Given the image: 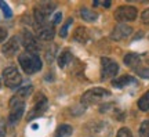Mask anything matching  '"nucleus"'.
<instances>
[{"instance_id":"obj_1","label":"nucleus","mask_w":149,"mask_h":137,"mask_svg":"<svg viewBox=\"0 0 149 137\" xmlns=\"http://www.w3.org/2000/svg\"><path fill=\"white\" fill-rule=\"evenodd\" d=\"M32 93V86H25L17 91L10 100V114H8V123L15 126L24 115L25 111V98Z\"/></svg>"},{"instance_id":"obj_2","label":"nucleus","mask_w":149,"mask_h":137,"mask_svg":"<svg viewBox=\"0 0 149 137\" xmlns=\"http://www.w3.org/2000/svg\"><path fill=\"white\" fill-rule=\"evenodd\" d=\"M18 63H19V67L24 69V72L28 75H32L42 69V60H40V57L37 54H32V53L19 54Z\"/></svg>"},{"instance_id":"obj_3","label":"nucleus","mask_w":149,"mask_h":137,"mask_svg":"<svg viewBox=\"0 0 149 137\" xmlns=\"http://www.w3.org/2000/svg\"><path fill=\"white\" fill-rule=\"evenodd\" d=\"M55 8V3L53 1H42L35 7L33 10V15H35V21L37 25H44L47 21L48 15L53 13V10Z\"/></svg>"},{"instance_id":"obj_4","label":"nucleus","mask_w":149,"mask_h":137,"mask_svg":"<svg viewBox=\"0 0 149 137\" xmlns=\"http://www.w3.org/2000/svg\"><path fill=\"white\" fill-rule=\"evenodd\" d=\"M111 91H108L104 87H94V89L87 90L84 94L81 96V103L84 105H91V104H95L98 101L104 100L105 97H109Z\"/></svg>"},{"instance_id":"obj_5","label":"nucleus","mask_w":149,"mask_h":137,"mask_svg":"<svg viewBox=\"0 0 149 137\" xmlns=\"http://www.w3.org/2000/svg\"><path fill=\"white\" fill-rule=\"evenodd\" d=\"M3 80H4V84L8 89L19 87V84L22 82V76L19 74V71L17 69L15 65H8L3 71Z\"/></svg>"},{"instance_id":"obj_6","label":"nucleus","mask_w":149,"mask_h":137,"mask_svg":"<svg viewBox=\"0 0 149 137\" xmlns=\"http://www.w3.org/2000/svg\"><path fill=\"white\" fill-rule=\"evenodd\" d=\"M138 15V10L134 6H119L115 11V20L119 24H124L127 21H134Z\"/></svg>"},{"instance_id":"obj_7","label":"nucleus","mask_w":149,"mask_h":137,"mask_svg":"<svg viewBox=\"0 0 149 137\" xmlns=\"http://www.w3.org/2000/svg\"><path fill=\"white\" fill-rule=\"evenodd\" d=\"M119 72V65L116 61L111 58L102 57L101 58V78L104 80L108 78H115Z\"/></svg>"},{"instance_id":"obj_8","label":"nucleus","mask_w":149,"mask_h":137,"mask_svg":"<svg viewBox=\"0 0 149 137\" xmlns=\"http://www.w3.org/2000/svg\"><path fill=\"white\" fill-rule=\"evenodd\" d=\"M21 42H22V44H24V47H25V50H26L28 53L37 54V51L40 50V44H39V42H37L36 37L33 36L29 31L22 32Z\"/></svg>"},{"instance_id":"obj_9","label":"nucleus","mask_w":149,"mask_h":137,"mask_svg":"<svg viewBox=\"0 0 149 137\" xmlns=\"http://www.w3.org/2000/svg\"><path fill=\"white\" fill-rule=\"evenodd\" d=\"M131 33H133V28L130 25H127V24H117L111 33V39L119 42V40H123V39H127L128 36H131Z\"/></svg>"},{"instance_id":"obj_10","label":"nucleus","mask_w":149,"mask_h":137,"mask_svg":"<svg viewBox=\"0 0 149 137\" xmlns=\"http://www.w3.org/2000/svg\"><path fill=\"white\" fill-rule=\"evenodd\" d=\"M47 107H48L47 98H46L44 96H42V98H39V100L36 101L35 107L31 110V112H29V115H28V118H26V121L31 122L32 119H35V118H37V116H40L44 111L47 110Z\"/></svg>"},{"instance_id":"obj_11","label":"nucleus","mask_w":149,"mask_h":137,"mask_svg":"<svg viewBox=\"0 0 149 137\" xmlns=\"http://www.w3.org/2000/svg\"><path fill=\"white\" fill-rule=\"evenodd\" d=\"M19 50V39L17 36H13L8 39V42H6L1 47V51L4 54L6 57H13L15 56Z\"/></svg>"},{"instance_id":"obj_12","label":"nucleus","mask_w":149,"mask_h":137,"mask_svg":"<svg viewBox=\"0 0 149 137\" xmlns=\"http://www.w3.org/2000/svg\"><path fill=\"white\" fill-rule=\"evenodd\" d=\"M54 36H55V31L51 25H43L40 29H39V39L40 40H44V42H50L53 40Z\"/></svg>"},{"instance_id":"obj_13","label":"nucleus","mask_w":149,"mask_h":137,"mask_svg":"<svg viewBox=\"0 0 149 137\" xmlns=\"http://www.w3.org/2000/svg\"><path fill=\"white\" fill-rule=\"evenodd\" d=\"M90 39V33H88V29L84 27H77L76 31H74V35H73V40L79 43H86L88 42Z\"/></svg>"},{"instance_id":"obj_14","label":"nucleus","mask_w":149,"mask_h":137,"mask_svg":"<svg viewBox=\"0 0 149 137\" xmlns=\"http://www.w3.org/2000/svg\"><path fill=\"white\" fill-rule=\"evenodd\" d=\"M123 61H124V64H126L127 67H131V68L137 69L138 64L141 63V57H139L137 53H128L124 56Z\"/></svg>"},{"instance_id":"obj_15","label":"nucleus","mask_w":149,"mask_h":137,"mask_svg":"<svg viewBox=\"0 0 149 137\" xmlns=\"http://www.w3.org/2000/svg\"><path fill=\"white\" fill-rule=\"evenodd\" d=\"M131 82H134V78H131L130 75H123L120 78L112 79V86H113V87H117V89H123L124 86L130 84Z\"/></svg>"},{"instance_id":"obj_16","label":"nucleus","mask_w":149,"mask_h":137,"mask_svg":"<svg viewBox=\"0 0 149 137\" xmlns=\"http://www.w3.org/2000/svg\"><path fill=\"white\" fill-rule=\"evenodd\" d=\"M80 15H81V18H83L86 22H94L97 18H98V14H97L95 11L90 10V8H81Z\"/></svg>"},{"instance_id":"obj_17","label":"nucleus","mask_w":149,"mask_h":137,"mask_svg":"<svg viewBox=\"0 0 149 137\" xmlns=\"http://www.w3.org/2000/svg\"><path fill=\"white\" fill-rule=\"evenodd\" d=\"M73 133V129L69 125H61L55 130V137H69Z\"/></svg>"},{"instance_id":"obj_18","label":"nucleus","mask_w":149,"mask_h":137,"mask_svg":"<svg viewBox=\"0 0 149 137\" xmlns=\"http://www.w3.org/2000/svg\"><path fill=\"white\" fill-rule=\"evenodd\" d=\"M72 61V54H70L69 50H65V51H62L61 53V56L58 57V65L61 67V68H65L68 64Z\"/></svg>"},{"instance_id":"obj_19","label":"nucleus","mask_w":149,"mask_h":137,"mask_svg":"<svg viewBox=\"0 0 149 137\" xmlns=\"http://www.w3.org/2000/svg\"><path fill=\"white\" fill-rule=\"evenodd\" d=\"M138 108L144 112L149 111V90L144 96H141V98L138 100Z\"/></svg>"},{"instance_id":"obj_20","label":"nucleus","mask_w":149,"mask_h":137,"mask_svg":"<svg viewBox=\"0 0 149 137\" xmlns=\"http://www.w3.org/2000/svg\"><path fill=\"white\" fill-rule=\"evenodd\" d=\"M55 53H57V46H55V44H53V46L46 51V61H47L48 64H51L54 61V58H55Z\"/></svg>"},{"instance_id":"obj_21","label":"nucleus","mask_w":149,"mask_h":137,"mask_svg":"<svg viewBox=\"0 0 149 137\" xmlns=\"http://www.w3.org/2000/svg\"><path fill=\"white\" fill-rule=\"evenodd\" d=\"M139 137H149V121H144L139 126Z\"/></svg>"},{"instance_id":"obj_22","label":"nucleus","mask_w":149,"mask_h":137,"mask_svg":"<svg viewBox=\"0 0 149 137\" xmlns=\"http://www.w3.org/2000/svg\"><path fill=\"white\" fill-rule=\"evenodd\" d=\"M135 74L138 75L139 78L149 79V67H144V68H137V69H135Z\"/></svg>"},{"instance_id":"obj_23","label":"nucleus","mask_w":149,"mask_h":137,"mask_svg":"<svg viewBox=\"0 0 149 137\" xmlns=\"http://www.w3.org/2000/svg\"><path fill=\"white\" fill-rule=\"evenodd\" d=\"M116 137H133V133L128 127H122V129H119Z\"/></svg>"},{"instance_id":"obj_24","label":"nucleus","mask_w":149,"mask_h":137,"mask_svg":"<svg viewBox=\"0 0 149 137\" xmlns=\"http://www.w3.org/2000/svg\"><path fill=\"white\" fill-rule=\"evenodd\" d=\"M0 8L3 10V14H4L6 18H10L11 15H13V13H11V8L8 7V6L6 4L4 1H0Z\"/></svg>"},{"instance_id":"obj_25","label":"nucleus","mask_w":149,"mask_h":137,"mask_svg":"<svg viewBox=\"0 0 149 137\" xmlns=\"http://www.w3.org/2000/svg\"><path fill=\"white\" fill-rule=\"evenodd\" d=\"M70 24H72V18H69L68 21L65 22V25L62 27V29H61V32H59V35H61V37H66L68 36V29H69Z\"/></svg>"},{"instance_id":"obj_26","label":"nucleus","mask_w":149,"mask_h":137,"mask_svg":"<svg viewBox=\"0 0 149 137\" xmlns=\"http://www.w3.org/2000/svg\"><path fill=\"white\" fill-rule=\"evenodd\" d=\"M141 21H142V24H145V25H149V8L142 11V14H141Z\"/></svg>"},{"instance_id":"obj_27","label":"nucleus","mask_w":149,"mask_h":137,"mask_svg":"<svg viewBox=\"0 0 149 137\" xmlns=\"http://www.w3.org/2000/svg\"><path fill=\"white\" fill-rule=\"evenodd\" d=\"M61 18H62V14H61L59 11H57L53 15V22L54 24H59V22H61Z\"/></svg>"},{"instance_id":"obj_28","label":"nucleus","mask_w":149,"mask_h":137,"mask_svg":"<svg viewBox=\"0 0 149 137\" xmlns=\"http://www.w3.org/2000/svg\"><path fill=\"white\" fill-rule=\"evenodd\" d=\"M6 37H7V29L3 27H0V42H3Z\"/></svg>"},{"instance_id":"obj_29","label":"nucleus","mask_w":149,"mask_h":137,"mask_svg":"<svg viewBox=\"0 0 149 137\" xmlns=\"http://www.w3.org/2000/svg\"><path fill=\"white\" fill-rule=\"evenodd\" d=\"M0 137H6V125L0 122Z\"/></svg>"},{"instance_id":"obj_30","label":"nucleus","mask_w":149,"mask_h":137,"mask_svg":"<svg viewBox=\"0 0 149 137\" xmlns=\"http://www.w3.org/2000/svg\"><path fill=\"white\" fill-rule=\"evenodd\" d=\"M146 63H148V64H149V58H148V60H146Z\"/></svg>"}]
</instances>
